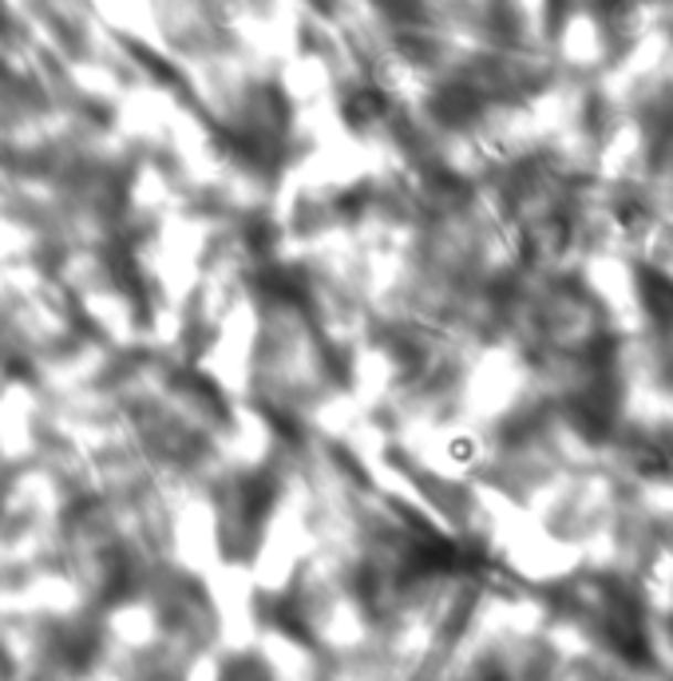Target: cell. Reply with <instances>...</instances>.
Segmentation results:
<instances>
[{"label": "cell", "mask_w": 673, "mask_h": 681, "mask_svg": "<svg viewBox=\"0 0 673 681\" xmlns=\"http://www.w3.org/2000/svg\"><path fill=\"white\" fill-rule=\"evenodd\" d=\"M452 455H455V460H460V464H467V460H472V455H475V444H472V440H455V444H452Z\"/></svg>", "instance_id": "obj_1"}]
</instances>
